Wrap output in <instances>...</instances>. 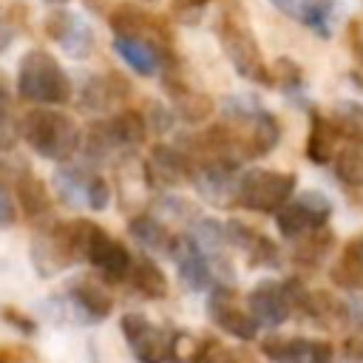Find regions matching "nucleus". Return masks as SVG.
Listing matches in <instances>:
<instances>
[{
  "label": "nucleus",
  "mask_w": 363,
  "mask_h": 363,
  "mask_svg": "<svg viewBox=\"0 0 363 363\" xmlns=\"http://www.w3.org/2000/svg\"><path fill=\"white\" fill-rule=\"evenodd\" d=\"M17 139H20V119L14 116L11 96H9V88L0 74V150H11L17 145Z\"/></svg>",
  "instance_id": "obj_35"
},
{
  "label": "nucleus",
  "mask_w": 363,
  "mask_h": 363,
  "mask_svg": "<svg viewBox=\"0 0 363 363\" xmlns=\"http://www.w3.org/2000/svg\"><path fill=\"white\" fill-rule=\"evenodd\" d=\"M128 233H130V238L139 244V247H145V250H153V252H170V247H173V233L164 227V221H159L156 216H150V213H139V216H133L130 221H128Z\"/></svg>",
  "instance_id": "obj_27"
},
{
  "label": "nucleus",
  "mask_w": 363,
  "mask_h": 363,
  "mask_svg": "<svg viewBox=\"0 0 363 363\" xmlns=\"http://www.w3.org/2000/svg\"><path fill=\"white\" fill-rule=\"evenodd\" d=\"M125 281L130 284L133 292H139V295L147 298V301H162V298H167V278H164L162 267H159L150 255L133 258Z\"/></svg>",
  "instance_id": "obj_25"
},
{
  "label": "nucleus",
  "mask_w": 363,
  "mask_h": 363,
  "mask_svg": "<svg viewBox=\"0 0 363 363\" xmlns=\"http://www.w3.org/2000/svg\"><path fill=\"white\" fill-rule=\"evenodd\" d=\"M162 85H164V91L170 96L173 113L179 119H184L187 125H199V122L210 119V113L216 111V102L207 94H201V91L187 85V79L179 71V62L162 68Z\"/></svg>",
  "instance_id": "obj_15"
},
{
  "label": "nucleus",
  "mask_w": 363,
  "mask_h": 363,
  "mask_svg": "<svg viewBox=\"0 0 363 363\" xmlns=\"http://www.w3.org/2000/svg\"><path fill=\"white\" fill-rule=\"evenodd\" d=\"M332 218V201L318 193V190H306L301 196H289L278 210H275V224H278V233L286 238V241H295L312 230H320L326 227Z\"/></svg>",
  "instance_id": "obj_7"
},
{
  "label": "nucleus",
  "mask_w": 363,
  "mask_h": 363,
  "mask_svg": "<svg viewBox=\"0 0 363 363\" xmlns=\"http://www.w3.org/2000/svg\"><path fill=\"white\" fill-rule=\"evenodd\" d=\"M45 34L71 57L77 60H85L91 51H94V31L85 26L82 17H77L74 11L68 9H54L48 11L45 23H43Z\"/></svg>",
  "instance_id": "obj_18"
},
{
  "label": "nucleus",
  "mask_w": 363,
  "mask_h": 363,
  "mask_svg": "<svg viewBox=\"0 0 363 363\" xmlns=\"http://www.w3.org/2000/svg\"><path fill=\"white\" fill-rule=\"evenodd\" d=\"M247 312L258 326H267V329H275L284 320H289L295 312H292V298L286 284L272 278H264L261 284H255L247 295Z\"/></svg>",
  "instance_id": "obj_16"
},
{
  "label": "nucleus",
  "mask_w": 363,
  "mask_h": 363,
  "mask_svg": "<svg viewBox=\"0 0 363 363\" xmlns=\"http://www.w3.org/2000/svg\"><path fill=\"white\" fill-rule=\"evenodd\" d=\"M309 363H332V346L326 340H312Z\"/></svg>",
  "instance_id": "obj_43"
},
{
  "label": "nucleus",
  "mask_w": 363,
  "mask_h": 363,
  "mask_svg": "<svg viewBox=\"0 0 363 363\" xmlns=\"http://www.w3.org/2000/svg\"><path fill=\"white\" fill-rule=\"evenodd\" d=\"M145 122H147V130L153 128L156 133H162V130H167V128H170L173 113H170L167 108H162L159 102H150V105H147V113H145Z\"/></svg>",
  "instance_id": "obj_39"
},
{
  "label": "nucleus",
  "mask_w": 363,
  "mask_h": 363,
  "mask_svg": "<svg viewBox=\"0 0 363 363\" xmlns=\"http://www.w3.org/2000/svg\"><path fill=\"white\" fill-rule=\"evenodd\" d=\"M332 122L340 133V139H349L354 145H363V105L360 102H337L332 108Z\"/></svg>",
  "instance_id": "obj_32"
},
{
  "label": "nucleus",
  "mask_w": 363,
  "mask_h": 363,
  "mask_svg": "<svg viewBox=\"0 0 363 363\" xmlns=\"http://www.w3.org/2000/svg\"><path fill=\"white\" fill-rule=\"evenodd\" d=\"M289 244H292V261L298 267L312 269L329 255V250L335 244V233L329 227H320V230H312V233H306V235H301Z\"/></svg>",
  "instance_id": "obj_28"
},
{
  "label": "nucleus",
  "mask_w": 363,
  "mask_h": 363,
  "mask_svg": "<svg viewBox=\"0 0 363 363\" xmlns=\"http://www.w3.org/2000/svg\"><path fill=\"white\" fill-rule=\"evenodd\" d=\"M85 261L102 275V281H108V284H125L133 258H130L128 247L119 238H113L108 230H102L99 224H94L91 233H88V244H85Z\"/></svg>",
  "instance_id": "obj_12"
},
{
  "label": "nucleus",
  "mask_w": 363,
  "mask_h": 363,
  "mask_svg": "<svg viewBox=\"0 0 363 363\" xmlns=\"http://www.w3.org/2000/svg\"><path fill=\"white\" fill-rule=\"evenodd\" d=\"M108 26L113 37H145L162 48H173V34L164 26V20L136 3H111Z\"/></svg>",
  "instance_id": "obj_11"
},
{
  "label": "nucleus",
  "mask_w": 363,
  "mask_h": 363,
  "mask_svg": "<svg viewBox=\"0 0 363 363\" xmlns=\"http://www.w3.org/2000/svg\"><path fill=\"white\" fill-rule=\"evenodd\" d=\"M295 182H298L295 173L250 167L235 179V204L250 213L275 216V210L295 193Z\"/></svg>",
  "instance_id": "obj_5"
},
{
  "label": "nucleus",
  "mask_w": 363,
  "mask_h": 363,
  "mask_svg": "<svg viewBox=\"0 0 363 363\" xmlns=\"http://www.w3.org/2000/svg\"><path fill=\"white\" fill-rule=\"evenodd\" d=\"M94 221L88 218H74V221H57L43 227L34 241H31V264L43 278L85 261V244Z\"/></svg>",
  "instance_id": "obj_4"
},
{
  "label": "nucleus",
  "mask_w": 363,
  "mask_h": 363,
  "mask_svg": "<svg viewBox=\"0 0 363 363\" xmlns=\"http://www.w3.org/2000/svg\"><path fill=\"white\" fill-rule=\"evenodd\" d=\"M329 275L340 289H349V292H360L363 289V238H352L340 250V255L332 264Z\"/></svg>",
  "instance_id": "obj_26"
},
{
  "label": "nucleus",
  "mask_w": 363,
  "mask_h": 363,
  "mask_svg": "<svg viewBox=\"0 0 363 363\" xmlns=\"http://www.w3.org/2000/svg\"><path fill=\"white\" fill-rule=\"evenodd\" d=\"M20 136L26 145L51 162H68L82 147L79 125L57 108H31L20 116Z\"/></svg>",
  "instance_id": "obj_2"
},
{
  "label": "nucleus",
  "mask_w": 363,
  "mask_h": 363,
  "mask_svg": "<svg viewBox=\"0 0 363 363\" xmlns=\"http://www.w3.org/2000/svg\"><path fill=\"white\" fill-rule=\"evenodd\" d=\"M71 306L77 309V315H82L88 323H96V320H105L113 309V298L91 278H79L74 284H68L65 289Z\"/></svg>",
  "instance_id": "obj_23"
},
{
  "label": "nucleus",
  "mask_w": 363,
  "mask_h": 363,
  "mask_svg": "<svg viewBox=\"0 0 363 363\" xmlns=\"http://www.w3.org/2000/svg\"><path fill=\"white\" fill-rule=\"evenodd\" d=\"M224 233H227L230 247L241 250L250 267H278V264H281V250H278V244H275L272 238H267L264 233L252 230L250 224L233 218V221L224 224Z\"/></svg>",
  "instance_id": "obj_20"
},
{
  "label": "nucleus",
  "mask_w": 363,
  "mask_h": 363,
  "mask_svg": "<svg viewBox=\"0 0 363 363\" xmlns=\"http://www.w3.org/2000/svg\"><path fill=\"white\" fill-rule=\"evenodd\" d=\"M213 28H216V40H218L224 57L230 60L233 71L238 77L255 82V85L269 88V65L264 62L261 45L252 34V26H250L244 6L238 0H221Z\"/></svg>",
  "instance_id": "obj_1"
},
{
  "label": "nucleus",
  "mask_w": 363,
  "mask_h": 363,
  "mask_svg": "<svg viewBox=\"0 0 363 363\" xmlns=\"http://www.w3.org/2000/svg\"><path fill=\"white\" fill-rule=\"evenodd\" d=\"M17 94L34 105H68L74 96V82L60 65V60L43 48H31L17 65Z\"/></svg>",
  "instance_id": "obj_3"
},
{
  "label": "nucleus",
  "mask_w": 363,
  "mask_h": 363,
  "mask_svg": "<svg viewBox=\"0 0 363 363\" xmlns=\"http://www.w3.org/2000/svg\"><path fill=\"white\" fill-rule=\"evenodd\" d=\"M196 363H258V360L247 349L224 346L218 337H199Z\"/></svg>",
  "instance_id": "obj_33"
},
{
  "label": "nucleus",
  "mask_w": 363,
  "mask_h": 363,
  "mask_svg": "<svg viewBox=\"0 0 363 363\" xmlns=\"http://www.w3.org/2000/svg\"><path fill=\"white\" fill-rule=\"evenodd\" d=\"M207 315L213 318V323H216L221 332H227V335L235 337V340H255V335H258V323L252 320V315H250L247 309H241L235 289H230V286H224V284L210 286V295H207Z\"/></svg>",
  "instance_id": "obj_14"
},
{
  "label": "nucleus",
  "mask_w": 363,
  "mask_h": 363,
  "mask_svg": "<svg viewBox=\"0 0 363 363\" xmlns=\"http://www.w3.org/2000/svg\"><path fill=\"white\" fill-rule=\"evenodd\" d=\"M346 354H352V357H357V360H363V326L346 340Z\"/></svg>",
  "instance_id": "obj_44"
},
{
  "label": "nucleus",
  "mask_w": 363,
  "mask_h": 363,
  "mask_svg": "<svg viewBox=\"0 0 363 363\" xmlns=\"http://www.w3.org/2000/svg\"><path fill=\"white\" fill-rule=\"evenodd\" d=\"M213 0H173V11L184 14V20H196L201 14V9H207Z\"/></svg>",
  "instance_id": "obj_41"
},
{
  "label": "nucleus",
  "mask_w": 363,
  "mask_h": 363,
  "mask_svg": "<svg viewBox=\"0 0 363 363\" xmlns=\"http://www.w3.org/2000/svg\"><path fill=\"white\" fill-rule=\"evenodd\" d=\"M337 142L340 133L332 122V116L320 113V111H309V136L303 145V153L312 164H329L337 153Z\"/></svg>",
  "instance_id": "obj_24"
},
{
  "label": "nucleus",
  "mask_w": 363,
  "mask_h": 363,
  "mask_svg": "<svg viewBox=\"0 0 363 363\" xmlns=\"http://www.w3.org/2000/svg\"><path fill=\"white\" fill-rule=\"evenodd\" d=\"M142 3H159V0H142Z\"/></svg>",
  "instance_id": "obj_45"
},
{
  "label": "nucleus",
  "mask_w": 363,
  "mask_h": 363,
  "mask_svg": "<svg viewBox=\"0 0 363 363\" xmlns=\"http://www.w3.org/2000/svg\"><path fill=\"white\" fill-rule=\"evenodd\" d=\"M332 167L343 187L363 190V145L349 142L346 147H340L332 159Z\"/></svg>",
  "instance_id": "obj_31"
},
{
  "label": "nucleus",
  "mask_w": 363,
  "mask_h": 363,
  "mask_svg": "<svg viewBox=\"0 0 363 363\" xmlns=\"http://www.w3.org/2000/svg\"><path fill=\"white\" fill-rule=\"evenodd\" d=\"M261 352H264V357H269L275 363H309L312 340H306V337L269 335V337L261 340Z\"/></svg>",
  "instance_id": "obj_30"
},
{
  "label": "nucleus",
  "mask_w": 363,
  "mask_h": 363,
  "mask_svg": "<svg viewBox=\"0 0 363 363\" xmlns=\"http://www.w3.org/2000/svg\"><path fill=\"white\" fill-rule=\"evenodd\" d=\"M113 136L122 142V147L128 153H133L136 147L145 145L147 139V122H145V113L142 111H133V108H125V111H116L111 119H108Z\"/></svg>",
  "instance_id": "obj_29"
},
{
  "label": "nucleus",
  "mask_w": 363,
  "mask_h": 363,
  "mask_svg": "<svg viewBox=\"0 0 363 363\" xmlns=\"http://www.w3.org/2000/svg\"><path fill=\"white\" fill-rule=\"evenodd\" d=\"M14 43V23L6 14V9H0V54Z\"/></svg>",
  "instance_id": "obj_42"
},
{
  "label": "nucleus",
  "mask_w": 363,
  "mask_h": 363,
  "mask_svg": "<svg viewBox=\"0 0 363 363\" xmlns=\"http://www.w3.org/2000/svg\"><path fill=\"white\" fill-rule=\"evenodd\" d=\"M332 17H335V0H306L298 23L326 40L332 37Z\"/></svg>",
  "instance_id": "obj_34"
},
{
  "label": "nucleus",
  "mask_w": 363,
  "mask_h": 363,
  "mask_svg": "<svg viewBox=\"0 0 363 363\" xmlns=\"http://www.w3.org/2000/svg\"><path fill=\"white\" fill-rule=\"evenodd\" d=\"M128 96H130V82L122 74H116V71L91 77L82 85V91H79L82 108L85 111H94V113H105V111L122 105Z\"/></svg>",
  "instance_id": "obj_21"
},
{
  "label": "nucleus",
  "mask_w": 363,
  "mask_h": 363,
  "mask_svg": "<svg viewBox=\"0 0 363 363\" xmlns=\"http://www.w3.org/2000/svg\"><path fill=\"white\" fill-rule=\"evenodd\" d=\"M224 111H227V122L241 133L250 159L272 153V147L281 139V125L269 111L252 105L250 99H230Z\"/></svg>",
  "instance_id": "obj_6"
},
{
  "label": "nucleus",
  "mask_w": 363,
  "mask_h": 363,
  "mask_svg": "<svg viewBox=\"0 0 363 363\" xmlns=\"http://www.w3.org/2000/svg\"><path fill=\"white\" fill-rule=\"evenodd\" d=\"M9 187H11L14 201H17V207L23 210L26 218H43V216L51 213V204H54V201H51V193H48L45 182H43L40 176H34L26 164H20V167L11 173Z\"/></svg>",
  "instance_id": "obj_22"
},
{
  "label": "nucleus",
  "mask_w": 363,
  "mask_h": 363,
  "mask_svg": "<svg viewBox=\"0 0 363 363\" xmlns=\"http://www.w3.org/2000/svg\"><path fill=\"white\" fill-rule=\"evenodd\" d=\"M17 221V201L14 193L6 182H0V224H14Z\"/></svg>",
  "instance_id": "obj_40"
},
{
  "label": "nucleus",
  "mask_w": 363,
  "mask_h": 363,
  "mask_svg": "<svg viewBox=\"0 0 363 363\" xmlns=\"http://www.w3.org/2000/svg\"><path fill=\"white\" fill-rule=\"evenodd\" d=\"M57 199L68 207H88V210H105L111 201V184L105 176L88 170V167H60L54 173Z\"/></svg>",
  "instance_id": "obj_8"
},
{
  "label": "nucleus",
  "mask_w": 363,
  "mask_h": 363,
  "mask_svg": "<svg viewBox=\"0 0 363 363\" xmlns=\"http://www.w3.org/2000/svg\"><path fill=\"white\" fill-rule=\"evenodd\" d=\"M3 320H6L9 326L20 329L23 335H34V332H37V320H34L31 315L20 312L17 306H3Z\"/></svg>",
  "instance_id": "obj_38"
},
{
  "label": "nucleus",
  "mask_w": 363,
  "mask_h": 363,
  "mask_svg": "<svg viewBox=\"0 0 363 363\" xmlns=\"http://www.w3.org/2000/svg\"><path fill=\"white\" fill-rule=\"evenodd\" d=\"M0 363H43V357L26 343H0Z\"/></svg>",
  "instance_id": "obj_37"
},
{
  "label": "nucleus",
  "mask_w": 363,
  "mask_h": 363,
  "mask_svg": "<svg viewBox=\"0 0 363 363\" xmlns=\"http://www.w3.org/2000/svg\"><path fill=\"white\" fill-rule=\"evenodd\" d=\"M113 51L139 77H153L164 65L179 62L173 48H162V45H156V43H150L145 37H113Z\"/></svg>",
  "instance_id": "obj_19"
},
{
  "label": "nucleus",
  "mask_w": 363,
  "mask_h": 363,
  "mask_svg": "<svg viewBox=\"0 0 363 363\" xmlns=\"http://www.w3.org/2000/svg\"><path fill=\"white\" fill-rule=\"evenodd\" d=\"M269 85H278L284 91H298L303 85V71L295 60L281 57L275 60V65H269Z\"/></svg>",
  "instance_id": "obj_36"
},
{
  "label": "nucleus",
  "mask_w": 363,
  "mask_h": 363,
  "mask_svg": "<svg viewBox=\"0 0 363 363\" xmlns=\"http://www.w3.org/2000/svg\"><path fill=\"white\" fill-rule=\"evenodd\" d=\"M193 162L184 153V147L156 142L145 159V182L153 190H176L182 184H190Z\"/></svg>",
  "instance_id": "obj_13"
},
{
  "label": "nucleus",
  "mask_w": 363,
  "mask_h": 363,
  "mask_svg": "<svg viewBox=\"0 0 363 363\" xmlns=\"http://www.w3.org/2000/svg\"><path fill=\"white\" fill-rule=\"evenodd\" d=\"M284 284L292 298V312L312 318V323H318L320 329H340L352 320L349 306L337 295H332L326 289H306L298 278H286Z\"/></svg>",
  "instance_id": "obj_10"
},
{
  "label": "nucleus",
  "mask_w": 363,
  "mask_h": 363,
  "mask_svg": "<svg viewBox=\"0 0 363 363\" xmlns=\"http://www.w3.org/2000/svg\"><path fill=\"white\" fill-rule=\"evenodd\" d=\"M119 329H122V335L128 340L130 354L139 363H167V357H170V340H173V332L170 329L147 320L139 312H125L119 318Z\"/></svg>",
  "instance_id": "obj_9"
},
{
  "label": "nucleus",
  "mask_w": 363,
  "mask_h": 363,
  "mask_svg": "<svg viewBox=\"0 0 363 363\" xmlns=\"http://www.w3.org/2000/svg\"><path fill=\"white\" fill-rule=\"evenodd\" d=\"M54 3H65V0H54Z\"/></svg>",
  "instance_id": "obj_46"
},
{
  "label": "nucleus",
  "mask_w": 363,
  "mask_h": 363,
  "mask_svg": "<svg viewBox=\"0 0 363 363\" xmlns=\"http://www.w3.org/2000/svg\"><path fill=\"white\" fill-rule=\"evenodd\" d=\"M179 269V278L187 289L201 292L207 286H213V261L207 258V252L201 250V244L193 238V233H182L173 235V247L167 252Z\"/></svg>",
  "instance_id": "obj_17"
}]
</instances>
